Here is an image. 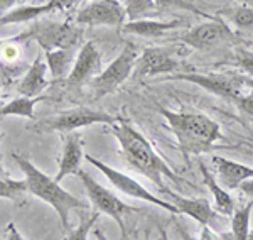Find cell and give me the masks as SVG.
<instances>
[{
  "mask_svg": "<svg viewBox=\"0 0 253 240\" xmlns=\"http://www.w3.org/2000/svg\"><path fill=\"white\" fill-rule=\"evenodd\" d=\"M112 127L113 137L120 144V152L124 156L128 168L137 171L138 174L145 176L147 180H150L154 185L157 186L159 191L166 188L164 178H169L174 185H189L186 180L179 178L169 166L166 164V161L154 150L150 145V142L138 132L137 129H133L124 119H118L115 124L110 125Z\"/></svg>",
  "mask_w": 253,
  "mask_h": 240,
  "instance_id": "6da1fadb",
  "label": "cell"
},
{
  "mask_svg": "<svg viewBox=\"0 0 253 240\" xmlns=\"http://www.w3.org/2000/svg\"><path fill=\"white\" fill-rule=\"evenodd\" d=\"M161 115L169 124L179 142L184 157L191 154L210 152L216 147V142L221 141V130L213 119L199 112H174L161 108Z\"/></svg>",
  "mask_w": 253,
  "mask_h": 240,
  "instance_id": "7a4b0ae2",
  "label": "cell"
},
{
  "mask_svg": "<svg viewBox=\"0 0 253 240\" xmlns=\"http://www.w3.org/2000/svg\"><path fill=\"white\" fill-rule=\"evenodd\" d=\"M12 159L17 162L20 171H22L24 176H26L24 180L27 183L29 193L41 198L42 201H46L47 205H51L52 208L58 211V215L61 218V227H63V230L68 234V232L71 230L69 229V213H71L73 210H86L88 203L81 201L80 198L68 193L54 178H49L47 174H44L42 171L36 168V166L32 164L29 159H26L24 156L12 154Z\"/></svg>",
  "mask_w": 253,
  "mask_h": 240,
  "instance_id": "3957f363",
  "label": "cell"
},
{
  "mask_svg": "<svg viewBox=\"0 0 253 240\" xmlns=\"http://www.w3.org/2000/svg\"><path fill=\"white\" fill-rule=\"evenodd\" d=\"M118 119L113 115L103 112V110H95V108L88 107H76L73 110H66L56 113L51 117H44L41 120L32 122L29 125L31 130H34L36 134H51V132H61V134H69L76 132L78 129L83 127H91L96 124H105V125H113Z\"/></svg>",
  "mask_w": 253,
  "mask_h": 240,
  "instance_id": "277c9868",
  "label": "cell"
},
{
  "mask_svg": "<svg viewBox=\"0 0 253 240\" xmlns=\"http://www.w3.org/2000/svg\"><path fill=\"white\" fill-rule=\"evenodd\" d=\"M78 176L81 183H83L89 201L95 206V210L103 215H108L110 218H113V220L117 222V225L120 227L122 239H125L126 230H125L124 218L133 213H142V211H145V210L135 208V206H132V205H126L125 201H122L120 198L115 196V193H112L108 188H105V186H101L96 180H93L86 171L81 169L78 173Z\"/></svg>",
  "mask_w": 253,
  "mask_h": 240,
  "instance_id": "5b68a950",
  "label": "cell"
},
{
  "mask_svg": "<svg viewBox=\"0 0 253 240\" xmlns=\"http://www.w3.org/2000/svg\"><path fill=\"white\" fill-rule=\"evenodd\" d=\"M138 58H140V52L135 44L125 43L120 54L91 81V90L95 93V98H101V96L118 90L132 75Z\"/></svg>",
  "mask_w": 253,
  "mask_h": 240,
  "instance_id": "8992f818",
  "label": "cell"
},
{
  "mask_svg": "<svg viewBox=\"0 0 253 240\" xmlns=\"http://www.w3.org/2000/svg\"><path fill=\"white\" fill-rule=\"evenodd\" d=\"M83 31L78 26L68 22H54V20H36L34 26L22 34V38H31L44 49H75L80 44Z\"/></svg>",
  "mask_w": 253,
  "mask_h": 240,
  "instance_id": "52a82bcc",
  "label": "cell"
},
{
  "mask_svg": "<svg viewBox=\"0 0 253 240\" xmlns=\"http://www.w3.org/2000/svg\"><path fill=\"white\" fill-rule=\"evenodd\" d=\"M159 193L166 194L169 198V201L177 206L179 213L189 215L198 223L210 227L218 234H224V232H228V229H231V217H226V215H221L219 211H216L205 198H187L167 188L159 191Z\"/></svg>",
  "mask_w": 253,
  "mask_h": 240,
  "instance_id": "ba28073f",
  "label": "cell"
},
{
  "mask_svg": "<svg viewBox=\"0 0 253 240\" xmlns=\"http://www.w3.org/2000/svg\"><path fill=\"white\" fill-rule=\"evenodd\" d=\"M86 161L91 166H95V168L100 171V173L103 174V176L107 178L110 183H112V186H115L118 191H122V193L126 194V196H132V198H137V200L152 203V205H156V206H159V208L169 211V213H174V215L179 213L177 206L172 205L170 201H166V200L157 198L156 194L150 193L145 186H142L140 183L135 181L133 178H130L128 174L122 173V171H117L115 168L105 164L103 161L96 159V157H93V156H86Z\"/></svg>",
  "mask_w": 253,
  "mask_h": 240,
  "instance_id": "9c48e42d",
  "label": "cell"
},
{
  "mask_svg": "<svg viewBox=\"0 0 253 240\" xmlns=\"http://www.w3.org/2000/svg\"><path fill=\"white\" fill-rule=\"evenodd\" d=\"M170 80L189 81V83L198 85L206 92L230 101H235L243 93L242 80L236 76L221 75V73H179V75L170 76Z\"/></svg>",
  "mask_w": 253,
  "mask_h": 240,
  "instance_id": "30bf717a",
  "label": "cell"
},
{
  "mask_svg": "<svg viewBox=\"0 0 253 240\" xmlns=\"http://www.w3.org/2000/svg\"><path fill=\"white\" fill-rule=\"evenodd\" d=\"M126 12L118 0H91L76 14L80 26H124Z\"/></svg>",
  "mask_w": 253,
  "mask_h": 240,
  "instance_id": "8fae6325",
  "label": "cell"
},
{
  "mask_svg": "<svg viewBox=\"0 0 253 240\" xmlns=\"http://www.w3.org/2000/svg\"><path fill=\"white\" fill-rule=\"evenodd\" d=\"M181 54L177 48H145L138 58V76L172 75L181 68Z\"/></svg>",
  "mask_w": 253,
  "mask_h": 240,
  "instance_id": "7c38bea8",
  "label": "cell"
},
{
  "mask_svg": "<svg viewBox=\"0 0 253 240\" xmlns=\"http://www.w3.org/2000/svg\"><path fill=\"white\" fill-rule=\"evenodd\" d=\"M233 38V31L224 20L218 17H211L208 22L198 24V26L191 27L181 36V41L187 46L194 48V49H210L218 44L230 41Z\"/></svg>",
  "mask_w": 253,
  "mask_h": 240,
  "instance_id": "4fadbf2b",
  "label": "cell"
},
{
  "mask_svg": "<svg viewBox=\"0 0 253 240\" xmlns=\"http://www.w3.org/2000/svg\"><path fill=\"white\" fill-rule=\"evenodd\" d=\"M101 73V52L98 51L96 44L88 41L81 46L80 52L76 54V61L73 64V70L68 75L66 83L69 88H80L93 81Z\"/></svg>",
  "mask_w": 253,
  "mask_h": 240,
  "instance_id": "5bb4252c",
  "label": "cell"
},
{
  "mask_svg": "<svg viewBox=\"0 0 253 240\" xmlns=\"http://www.w3.org/2000/svg\"><path fill=\"white\" fill-rule=\"evenodd\" d=\"M83 139L81 134L69 132L64 136L63 152L59 156V168L56 173L54 180L61 183L69 174H78L81 171V162H83Z\"/></svg>",
  "mask_w": 253,
  "mask_h": 240,
  "instance_id": "9a60e30c",
  "label": "cell"
},
{
  "mask_svg": "<svg viewBox=\"0 0 253 240\" xmlns=\"http://www.w3.org/2000/svg\"><path fill=\"white\" fill-rule=\"evenodd\" d=\"M213 166L218 173L219 185L226 190H240L245 181L253 178V168L221 156H213Z\"/></svg>",
  "mask_w": 253,
  "mask_h": 240,
  "instance_id": "2e32d148",
  "label": "cell"
},
{
  "mask_svg": "<svg viewBox=\"0 0 253 240\" xmlns=\"http://www.w3.org/2000/svg\"><path fill=\"white\" fill-rule=\"evenodd\" d=\"M182 20H157V19H145L135 20V22H125L122 26V31L126 34L142 36V38H161L166 32L174 31L177 27H182Z\"/></svg>",
  "mask_w": 253,
  "mask_h": 240,
  "instance_id": "e0dca14e",
  "label": "cell"
},
{
  "mask_svg": "<svg viewBox=\"0 0 253 240\" xmlns=\"http://www.w3.org/2000/svg\"><path fill=\"white\" fill-rule=\"evenodd\" d=\"M49 70L47 63H44L41 58H36L34 63L27 68L26 75L17 85V93L26 96H39L41 92L47 88L49 81L46 80V73Z\"/></svg>",
  "mask_w": 253,
  "mask_h": 240,
  "instance_id": "ac0fdd59",
  "label": "cell"
},
{
  "mask_svg": "<svg viewBox=\"0 0 253 240\" xmlns=\"http://www.w3.org/2000/svg\"><path fill=\"white\" fill-rule=\"evenodd\" d=\"M199 169H201L203 174V181L208 186V190L213 193V201H214V210L219 211L221 215H226V217H231L236 210L235 200L231 198V194L228 193L226 190L221 188L218 181L214 180V176L210 173V169L205 166V162H199Z\"/></svg>",
  "mask_w": 253,
  "mask_h": 240,
  "instance_id": "d6986e66",
  "label": "cell"
},
{
  "mask_svg": "<svg viewBox=\"0 0 253 240\" xmlns=\"http://www.w3.org/2000/svg\"><path fill=\"white\" fill-rule=\"evenodd\" d=\"M253 210V201H247L243 206H236L231 215L230 232L221 234V240H248L250 237V215Z\"/></svg>",
  "mask_w": 253,
  "mask_h": 240,
  "instance_id": "ffe728a7",
  "label": "cell"
},
{
  "mask_svg": "<svg viewBox=\"0 0 253 240\" xmlns=\"http://www.w3.org/2000/svg\"><path fill=\"white\" fill-rule=\"evenodd\" d=\"M49 73L54 80L68 78L75 64V49H54L46 52Z\"/></svg>",
  "mask_w": 253,
  "mask_h": 240,
  "instance_id": "44dd1931",
  "label": "cell"
},
{
  "mask_svg": "<svg viewBox=\"0 0 253 240\" xmlns=\"http://www.w3.org/2000/svg\"><path fill=\"white\" fill-rule=\"evenodd\" d=\"M49 12H54L51 7V3H42V5H20L15 9L9 10L7 14H3L0 17L2 26L5 24H22V22H31V20L39 19L41 15L49 14Z\"/></svg>",
  "mask_w": 253,
  "mask_h": 240,
  "instance_id": "7402d4cb",
  "label": "cell"
},
{
  "mask_svg": "<svg viewBox=\"0 0 253 240\" xmlns=\"http://www.w3.org/2000/svg\"><path fill=\"white\" fill-rule=\"evenodd\" d=\"M44 96H26V95H19L15 96L14 100H10L9 103L2 105L0 108V113L2 117L7 115H17V117H26L34 122L36 120V113H34V107L42 101Z\"/></svg>",
  "mask_w": 253,
  "mask_h": 240,
  "instance_id": "603a6c76",
  "label": "cell"
},
{
  "mask_svg": "<svg viewBox=\"0 0 253 240\" xmlns=\"http://www.w3.org/2000/svg\"><path fill=\"white\" fill-rule=\"evenodd\" d=\"M124 7H125L128 22L156 19L162 10L161 7L157 5L156 0H125Z\"/></svg>",
  "mask_w": 253,
  "mask_h": 240,
  "instance_id": "cb8c5ba5",
  "label": "cell"
},
{
  "mask_svg": "<svg viewBox=\"0 0 253 240\" xmlns=\"http://www.w3.org/2000/svg\"><path fill=\"white\" fill-rule=\"evenodd\" d=\"M29 193L26 180H12L9 176H2L0 180V194L2 198H9L12 201L24 200V194Z\"/></svg>",
  "mask_w": 253,
  "mask_h": 240,
  "instance_id": "d4e9b609",
  "label": "cell"
},
{
  "mask_svg": "<svg viewBox=\"0 0 253 240\" xmlns=\"http://www.w3.org/2000/svg\"><path fill=\"white\" fill-rule=\"evenodd\" d=\"M98 217H100V211L96 210L89 217H81L80 225L76 229H71L66 234V240H88V234L93 229V225L96 223Z\"/></svg>",
  "mask_w": 253,
  "mask_h": 240,
  "instance_id": "484cf974",
  "label": "cell"
},
{
  "mask_svg": "<svg viewBox=\"0 0 253 240\" xmlns=\"http://www.w3.org/2000/svg\"><path fill=\"white\" fill-rule=\"evenodd\" d=\"M231 22L238 27L253 26V7H250V5L236 7L233 10V14H231Z\"/></svg>",
  "mask_w": 253,
  "mask_h": 240,
  "instance_id": "4316f807",
  "label": "cell"
},
{
  "mask_svg": "<svg viewBox=\"0 0 253 240\" xmlns=\"http://www.w3.org/2000/svg\"><path fill=\"white\" fill-rule=\"evenodd\" d=\"M233 103L236 105V108H238L240 115H242L243 119L253 122V92L247 93V95L242 93Z\"/></svg>",
  "mask_w": 253,
  "mask_h": 240,
  "instance_id": "83f0119b",
  "label": "cell"
},
{
  "mask_svg": "<svg viewBox=\"0 0 253 240\" xmlns=\"http://www.w3.org/2000/svg\"><path fill=\"white\" fill-rule=\"evenodd\" d=\"M20 52H22V49H20V46L15 43L14 39L7 41V43L2 44V58H3V61L7 59V63H14V61H17L20 58Z\"/></svg>",
  "mask_w": 253,
  "mask_h": 240,
  "instance_id": "f1b7e54d",
  "label": "cell"
},
{
  "mask_svg": "<svg viewBox=\"0 0 253 240\" xmlns=\"http://www.w3.org/2000/svg\"><path fill=\"white\" fill-rule=\"evenodd\" d=\"M236 63L243 71H247L253 78V51L240 49L238 54H236Z\"/></svg>",
  "mask_w": 253,
  "mask_h": 240,
  "instance_id": "f546056e",
  "label": "cell"
},
{
  "mask_svg": "<svg viewBox=\"0 0 253 240\" xmlns=\"http://www.w3.org/2000/svg\"><path fill=\"white\" fill-rule=\"evenodd\" d=\"M157 5L161 7V9H167V7H179V9H186V10H194V12H199L198 9H194L191 3H187L186 0H156ZM199 14H203V12H199ZM206 15V14H203ZM210 17V15H208Z\"/></svg>",
  "mask_w": 253,
  "mask_h": 240,
  "instance_id": "4dcf8cb0",
  "label": "cell"
},
{
  "mask_svg": "<svg viewBox=\"0 0 253 240\" xmlns=\"http://www.w3.org/2000/svg\"><path fill=\"white\" fill-rule=\"evenodd\" d=\"M80 0H49L51 7L54 10H69L78 3Z\"/></svg>",
  "mask_w": 253,
  "mask_h": 240,
  "instance_id": "1f68e13d",
  "label": "cell"
},
{
  "mask_svg": "<svg viewBox=\"0 0 253 240\" xmlns=\"http://www.w3.org/2000/svg\"><path fill=\"white\" fill-rule=\"evenodd\" d=\"M199 240H221V234H218L216 230L210 229V227H206V225H201Z\"/></svg>",
  "mask_w": 253,
  "mask_h": 240,
  "instance_id": "d6a6232c",
  "label": "cell"
},
{
  "mask_svg": "<svg viewBox=\"0 0 253 240\" xmlns=\"http://www.w3.org/2000/svg\"><path fill=\"white\" fill-rule=\"evenodd\" d=\"M3 240H26V239L19 234V230L15 229V225L10 222L9 225L5 227V232H3Z\"/></svg>",
  "mask_w": 253,
  "mask_h": 240,
  "instance_id": "836d02e7",
  "label": "cell"
},
{
  "mask_svg": "<svg viewBox=\"0 0 253 240\" xmlns=\"http://www.w3.org/2000/svg\"><path fill=\"white\" fill-rule=\"evenodd\" d=\"M240 191L248 201H253V178L248 181H245L242 186H240Z\"/></svg>",
  "mask_w": 253,
  "mask_h": 240,
  "instance_id": "e575fe53",
  "label": "cell"
},
{
  "mask_svg": "<svg viewBox=\"0 0 253 240\" xmlns=\"http://www.w3.org/2000/svg\"><path fill=\"white\" fill-rule=\"evenodd\" d=\"M174 229H175V234L179 235V239L181 240H196V237H193V235H191L179 222H174Z\"/></svg>",
  "mask_w": 253,
  "mask_h": 240,
  "instance_id": "d590c367",
  "label": "cell"
},
{
  "mask_svg": "<svg viewBox=\"0 0 253 240\" xmlns=\"http://www.w3.org/2000/svg\"><path fill=\"white\" fill-rule=\"evenodd\" d=\"M19 0H0V10H2V15L7 14L9 10H12V7L17 3Z\"/></svg>",
  "mask_w": 253,
  "mask_h": 240,
  "instance_id": "8d00e7d4",
  "label": "cell"
},
{
  "mask_svg": "<svg viewBox=\"0 0 253 240\" xmlns=\"http://www.w3.org/2000/svg\"><path fill=\"white\" fill-rule=\"evenodd\" d=\"M240 80H242L243 87H248L253 92V78H240Z\"/></svg>",
  "mask_w": 253,
  "mask_h": 240,
  "instance_id": "74e56055",
  "label": "cell"
},
{
  "mask_svg": "<svg viewBox=\"0 0 253 240\" xmlns=\"http://www.w3.org/2000/svg\"><path fill=\"white\" fill-rule=\"evenodd\" d=\"M95 237H96V240H108L107 237H105V234L101 232L100 229H96L95 230Z\"/></svg>",
  "mask_w": 253,
  "mask_h": 240,
  "instance_id": "f35d334b",
  "label": "cell"
},
{
  "mask_svg": "<svg viewBox=\"0 0 253 240\" xmlns=\"http://www.w3.org/2000/svg\"><path fill=\"white\" fill-rule=\"evenodd\" d=\"M159 240H169V235L164 229H161V234H159Z\"/></svg>",
  "mask_w": 253,
  "mask_h": 240,
  "instance_id": "ab89813d",
  "label": "cell"
},
{
  "mask_svg": "<svg viewBox=\"0 0 253 240\" xmlns=\"http://www.w3.org/2000/svg\"><path fill=\"white\" fill-rule=\"evenodd\" d=\"M144 240H150V239H149V232H145V235H144Z\"/></svg>",
  "mask_w": 253,
  "mask_h": 240,
  "instance_id": "60d3db41",
  "label": "cell"
},
{
  "mask_svg": "<svg viewBox=\"0 0 253 240\" xmlns=\"http://www.w3.org/2000/svg\"><path fill=\"white\" fill-rule=\"evenodd\" d=\"M248 240H253V232H252V234H250V237H248Z\"/></svg>",
  "mask_w": 253,
  "mask_h": 240,
  "instance_id": "b9f144b4",
  "label": "cell"
},
{
  "mask_svg": "<svg viewBox=\"0 0 253 240\" xmlns=\"http://www.w3.org/2000/svg\"><path fill=\"white\" fill-rule=\"evenodd\" d=\"M89 2H91V0H89Z\"/></svg>",
  "mask_w": 253,
  "mask_h": 240,
  "instance_id": "7bdbcfd3",
  "label": "cell"
}]
</instances>
